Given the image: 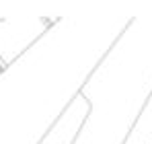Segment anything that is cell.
Returning <instances> with one entry per match:
<instances>
[]
</instances>
